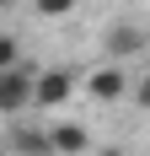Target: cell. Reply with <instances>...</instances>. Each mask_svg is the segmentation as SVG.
Listing matches in <instances>:
<instances>
[{
	"label": "cell",
	"mask_w": 150,
	"mask_h": 156,
	"mask_svg": "<svg viewBox=\"0 0 150 156\" xmlns=\"http://www.w3.org/2000/svg\"><path fill=\"white\" fill-rule=\"evenodd\" d=\"M27 108H38V70L5 65V70H0V113H5V119H22Z\"/></svg>",
	"instance_id": "obj_1"
},
{
	"label": "cell",
	"mask_w": 150,
	"mask_h": 156,
	"mask_svg": "<svg viewBox=\"0 0 150 156\" xmlns=\"http://www.w3.org/2000/svg\"><path fill=\"white\" fill-rule=\"evenodd\" d=\"M129 92H134V81H129V70H123L118 59H107L102 70L86 76V97H91V102H123Z\"/></svg>",
	"instance_id": "obj_2"
},
{
	"label": "cell",
	"mask_w": 150,
	"mask_h": 156,
	"mask_svg": "<svg viewBox=\"0 0 150 156\" xmlns=\"http://www.w3.org/2000/svg\"><path fill=\"white\" fill-rule=\"evenodd\" d=\"M5 145H11V156H59V145H54V129L22 124V119H11V135H5Z\"/></svg>",
	"instance_id": "obj_3"
},
{
	"label": "cell",
	"mask_w": 150,
	"mask_h": 156,
	"mask_svg": "<svg viewBox=\"0 0 150 156\" xmlns=\"http://www.w3.org/2000/svg\"><path fill=\"white\" fill-rule=\"evenodd\" d=\"M139 48H145V27H134V22H113V27L102 32V54L107 59H134Z\"/></svg>",
	"instance_id": "obj_4"
},
{
	"label": "cell",
	"mask_w": 150,
	"mask_h": 156,
	"mask_svg": "<svg viewBox=\"0 0 150 156\" xmlns=\"http://www.w3.org/2000/svg\"><path fill=\"white\" fill-rule=\"evenodd\" d=\"M75 97V76L70 70H38V108H64V102H70Z\"/></svg>",
	"instance_id": "obj_5"
},
{
	"label": "cell",
	"mask_w": 150,
	"mask_h": 156,
	"mask_svg": "<svg viewBox=\"0 0 150 156\" xmlns=\"http://www.w3.org/2000/svg\"><path fill=\"white\" fill-rule=\"evenodd\" d=\"M54 145H59V156H86L91 151V129L86 124H54Z\"/></svg>",
	"instance_id": "obj_6"
},
{
	"label": "cell",
	"mask_w": 150,
	"mask_h": 156,
	"mask_svg": "<svg viewBox=\"0 0 150 156\" xmlns=\"http://www.w3.org/2000/svg\"><path fill=\"white\" fill-rule=\"evenodd\" d=\"M80 0H32V11L43 16V22H59V16H70Z\"/></svg>",
	"instance_id": "obj_7"
},
{
	"label": "cell",
	"mask_w": 150,
	"mask_h": 156,
	"mask_svg": "<svg viewBox=\"0 0 150 156\" xmlns=\"http://www.w3.org/2000/svg\"><path fill=\"white\" fill-rule=\"evenodd\" d=\"M5 65H22V38H16V32L0 38V70H5Z\"/></svg>",
	"instance_id": "obj_8"
},
{
	"label": "cell",
	"mask_w": 150,
	"mask_h": 156,
	"mask_svg": "<svg viewBox=\"0 0 150 156\" xmlns=\"http://www.w3.org/2000/svg\"><path fill=\"white\" fill-rule=\"evenodd\" d=\"M129 102H134L139 113H150V70H145V76L134 81V92H129Z\"/></svg>",
	"instance_id": "obj_9"
},
{
	"label": "cell",
	"mask_w": 150,
	"mask_h": 156,
	"mask_svg": "<svg viewBox=\"0 0 150 156\" xmlns=\"http://www.w3.org/2000/svg\"><path fill=\"white\" fill-rule=\"evenodd\" d=\"M91 156H129V151H91Z\"/></svg>",
	"instance_id": "obj_10"
}]
</instances>
